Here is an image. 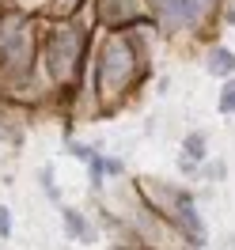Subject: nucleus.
<instances>
[{
  "instance_id": "obj_1",
  "label": "nucleus",
  "mask_w": 235,
  "mask_h": 250,
  "mask_svg": "<svg viewBox=\"0 0 235 250\" xmlns=\"http://www.w3.org/2000/svg\"><path fill=\"white\" fill-rule=\"evenodd\" d=\"M137 76V53L129 46V38H110L103 57H99V95L114 99L122 95Z\"/></svg>"
},
{
  "instance_id": "obj_2",
  "label": "nucleus",
  "mask_w": 235,
  "mask_h": 250,
  "mask_svg": "<svg viewBox=\"0 0 235 250\" xmlns=\"http://www.w3.org/2000/svg\"><path fill=\"white\" fill-rule=\"evenodd\" d=\"M0 61L12 72H27L34 61V34L31 19L23 12H4L0 16Z\"/></svg>"
},
{
  "instance_id": "obj_3",
  "label": "nucleus",
  "mask_w": 235,
  "mask_h": 250,
  "mask_svg": "<svg viewBox=\"0 0 235 250\" xmlns=\"http://www.w3.org/2000/svg\"><path fill=\"white\" fill-rule=\"evenodd\" d=\"M87 34L80 31L76 23H61V27H53V34H49V46H46V61H49V72L57 80L72 76L76 72L80 57H84V42Z\"/></svg>"
},
{
  "instance_id": "obj_4",
  "label": "nucleus",
  "mask_w": 235,
  "mask_h": 250,
  "mask_svg": "<svg viewBox=\"0 0 235 250\" xmlns=\"http://www.w3.org/2000/svg\"><path fill=\"white\" fill-rule=\"evenodd\" d=\"M99 16L114 27H126L144 16V0H99Z\"/></svg>"
},
{
  "instance_id": "obj_5",
  "label": "nucleus",
  "mask_w": 235,
  "mask_h": 250,
  "mask_svg": "<svg viewBox=\"0 0 235 250\" xmlns=\"http://www.w3.org/2000/svg\"><path fill=\"white\" fill-rule=\"evenodd\" d=\"M201 0H163V16H167V23L171 27H186V23H193V19L201 16Z\"/></svg>"
},
{
  "instance_id": "obj_6",
  "label": "nucleus",
  "mask_w": 235,
  "mask_h": 250,
  "mask_svg": "<svg viewBox=\"0 0 235 250\" xmlns=\"http://www.w3.org/2000/svg\"><path fill=\"white\" fill-rule=\"evenodd\" d=\"M174 208H178V216H182L186 235L193 239V243H201V220H197V208H193V201H190V193H178V197H174Z\"/></svg>"
},
{
  "instance_id": "obj_7",
  "label": "nucleus",
  "mask_w": 235,
  "mask_h": 250,
  "mask_svg": "<svg viewBox=\"0 0 235 250\" xmlns=\"http://www.w3.org/2000/svg\"><path fill=\"white\" fill-rule=\"evenodd\" d=\"M64 220H68V235H72V239H84V243H91V239H95V228L80 216L76 208H68V212H64Z\"/></svg>"
},
{
  "instance_id": "obj_8",
  "label": "nucleus",
  "mask_w": 235,
  "mask_h": 250,
  "mask_svg": "<svg viewBox=\"0 0 235 250\" xmlns=\"http://www.w3.org/2000/svg\"><path fill=\"white\" fill-rule=\"evenodd\" d=\"M209 72H216V76H232L235 72V57L228 49H213L209 53Z\"/></svg>"
},
{
  "instance_id": "obj_9",
  "label": "nucleus",
  "mask_w": 235,
  "mask_h": 250,
  "mask_svg": "<svg viewBox=\"0 0 235 250\" xmlns=\"http://www.w3.org/2000/svg\"><path fill=\"white\" fill-rule=\"evenodd\" d=\"M220 110H224V114H235V80L224 87V95H220Z\"/></svg>"
},
{
  "instance_id": "obj_10",
  "label": "nucleus",
  "mask_w": 235,
  "mask_h": 250,
  "mask_svg": "<svg viewBox=\"0 0 235 250\" xmlns=\"http://www.w3.org/2000/svg\"><path fill=\"white\" fill-rule=\"evenodd\" d=\"M197 156H205V141L193 133V137H186V159H197Z\"/></svg>"
},
{
  "instance_id": "obj_11",
  "label": "nucleus",
  "mask_w": 235,
  "mask_h": 250,
  "mask_svg": "<svg viewBox=\"0 0 235 250\" xmlns=\"http://www.w3.org/2000/svg\"><path fill=\"white\" fill-rule=\"evenodd\" d=\"M8 231H12V212L0 205V235H8Z\"/></svg>"
},
{
  "instance_id": "obj_12",
  "label": "nucleus",
  "mask_w": 235,
  "mask_h": 250,
  "mask_svg": "<svg viewBox=\"0 0 235 250\" xmlns=\"http://www.w3.org/2000/svg\"><path fill=\"white\" fill-rule=\"evenodd\" d=\"M103 167H107V174H122V163H118V159H103Z\"/></svg>"
},
{
  "instance_id": "obj_13",
  "label": "nucleus",
  "mask_w": 235,
  "mask_h": 250,
  "mask_svg": "<svg viewBox=\"0 0 235 250\" xmlns=\"http://www.w3.org/2000/svg\"><path fill=\"white\" fill-rule=\"evenodd\" d=\"M61 4H64V8H76V0H61Z\"/></svg>"
}]
</instances>
